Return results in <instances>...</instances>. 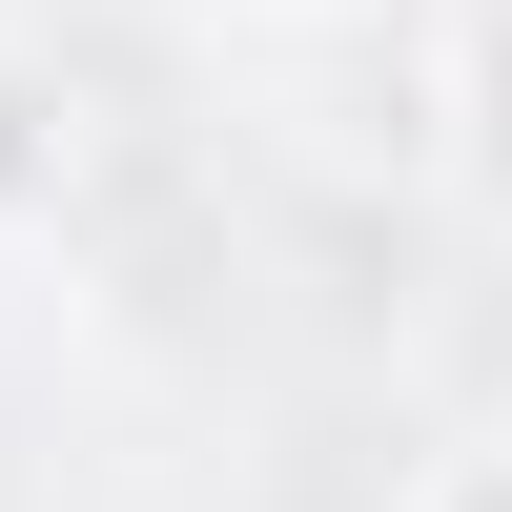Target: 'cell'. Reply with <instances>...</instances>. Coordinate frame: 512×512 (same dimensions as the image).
<instances>
[{"label": "cell", "instance_id": "obj_1", "mask_svg": "<svg viewBox=\"0 0 512 512\" xmlns=\"http://www.w3.org/2000/svg\"><path fill=\"white\" fill-rule=\"evenodd\" d=\"M472 512H512V492H472Z\"/></svg>", "mask_w": 512, "mask_h": 512}]
</instances>
